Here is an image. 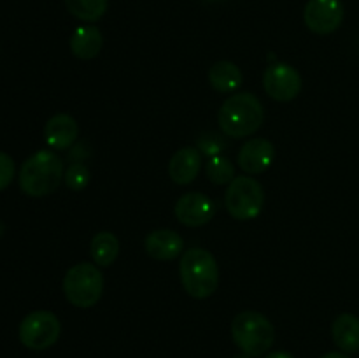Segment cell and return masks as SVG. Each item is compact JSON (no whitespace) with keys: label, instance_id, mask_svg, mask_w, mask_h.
<instances>
[{"label":"cell","instance_id":"18","mask_svg":"<svg viewBox=\"0 0 359 358\" xmlns=\"http://www.w3.org/2000/svg\"><path fill=\"white\" fill-rule=\"evenodd\" d=\"M91 258L98 267H109L119 255V241L112 232H98L93 235L90 246Z\"/></svg>","mask_w":359,"mask_h":358},{"label":"cell","instance_id":"20","mask_svg":"<svg viewBox=\"0 0 359 358\" xmlns=\"http://www.w3.org/2000/svg\"><path fill=\"white\" fill-rule=\"evenodd\" d=\"M205 174L207 178H209V181L214 183V185H230L235 179V165L231 164L230 158L223 157V154L212 157L207 160Z\"/></svg>","mask_w":359,"mask_h":358},{"label":"cell","instance_id":"12","mask_svg":"<svg viewBox=\"0 0 359 358\" xmlns=\"http://www.w3.org/2000/svg\"><path fill=\"white\" fill-rule=\"evenodd\" d=\"M79 137V125L70 114L60 112L48 119L44 126V140L51 150L65 151L76 144Z\"/></svg>","mask_w":359,"mask_h":358},{"label":"cell","instance_id":"26","mask_svg":"<svg viewBox=\"0 0 359 358\" xmlns=\"http://www.w3.org/2000/svg\"><path fill=\"white\" fill-rule=\"evenodd\" d=\"M321 358H351V357H349V354H346V353H339V351H332V353L323 354Z\"/></svg>","mask_w":359,"mask_h":358},{"label":"cell","instance_id":"2","mask_svg":"<svg viewBox=\"0 0 359 358\" xmlns=\"http://www.w3.org/2000/svg\"><path fill=\"white\" fill-rule=\"evenodd\" d=\"M63 175L65 167L62 158L55 151L41 150L23 161L18 183L25 195L46 197L62 185Z\"/></svg>","mask_w":359,"mask_h":358},{"label":"cell","instance_id":"11","mask_svg":"<svg viewBox=\"0 0 359 358\" xmlns=\"http://www.w3.org/2000/svg\"><path fill=\"white\" fill-rule=\"evenodd\" d=\"M276 160V146L269 139L255 137L241 147L237 154L238 167L249 175H258L269 171Z\"/></svg>","mask_w":359,"mask_h":358},{"label":"cell","instance_id":"25","mask_svg":"<svg viewBox=\"0 0 359 358\" xmlns=\"http://www.w3.org/2000/svg\"><path fill=\"white\" fill-rule=\"evenodd\" d=\"M265 358H294V357L291 353H287V351H272V353H266Z\"/></svg>","mask_w":359,"mask_h":358},{"label":"cell","instance_id":"24","mask_svg":"<svg viewBox=\"0 0 359 358\" xmlns=\"http://www.w3.org/2000/svg\"><path fill=\"white\" fill-rule=\"evenodd\" d=\"M90 157V147L84 142H76L69 150V161L70 164H84V160Z\"/></svg>","mask_w":359,"mask_h":358},{"label":"cell","instance_id":"9","mask_svg":"<svg viewBox=\"0 0 359 358\" xmlns=\"http://www.w3.org/2000/svg\"><path fill=\"white\" fill-rule=\"evenodd\" d=\"M346 11L340 0H309L304 9V21L311 32L330 35L342 25Z\"/></svg>","mask_w":359,"mask_h":358},{"label":"cell","instance_id":"22","mask_svg":"<svg viewBox=\"0 0 359 358\" xmlns=\"http://www.w3.org/2000/svg\"><path fill=\"white\" fill-rule=\"evenodd\" d=\"M91 179L90 168L84 164H72L69 165V168L65 171V175H63V181L74 192H81L88 186Z\"/></svg>","mask_w":359,"mask_h":358},{"label":"cell","instance_id":"5","mask_svg":"<svg viewBox=\"0 0 359 358\" xmlns=\"http://www.w3.org/2000/svg\"><path fill=\"white\" fill-rule=\"evenodd\" d=\"M62 286L63 295L74 307L90 309L104 293V276L98 265L81 262L67 270Z\"/></svg>","mask_w":359,"mask_h":358},{"label":"cell","instance_id":"6","mask_svg":"<svg viewBox=\"0 0 359 358\" xmlns=\"http://www.w3.org/2000/svg\"><path fill=\"white\" fill-rule=\"evenodd\" d=\"M228 214L237 221H249L259 216L265 206V192L251 175H237L224 193Z\"/></svg>","mask_w":359,"mask_h":358},{"label":"cell","instance_id":"17","mask_svg":"<svg viewBox=\"0 0 359 358\" xmlns=\"http://www.w3.org/2000/svg\"><path fill=\"white\" fill-rule=\"evenodd\" d=\"M209 83L219 93L233 95L242 84V72L233 62L221 60L210 67Z\"/></svg>","mask_w":359,"mask_h":358},{"label":"cell","instance_id":"23","mask_svg":"<svg viewBox=\"0 0 359 358\" xmlns=\"http://www.w3.org/2000/svg\"><path fill=\"white\" fill-rule=\"evenodd\" d=\"M14 174H16V165L14 160L7 153L0 151V192L6 190L13 183Z\"/></svg>","mask_w":359,"mask_h":358},{"label":"cell","instance_id":"16","mask_svg":"<svg viewBox=\"0 0 359 358\" xmlns=\"http://www.w3.org/2000/svg\"><path fill=\"white\" fill-rule=\"evenodd\" d=\"M332 337L333 343L340 351L346 354H353L359 351V318L351 314V312H344V314L337 316V319L332 325Z\"/></svg>","mask_w":359,"mask_h":358},{"label":"cell","instance_id":"3","mask_svg":"<svg viewBox=\"0 0 359 358\" xmlns=\"http://www.w3.org/2000/svg\"><path fill=\"white\" fill-rule=\"evenodd\" d=\"M181 283L193 298H209L219 286V267L212 253L203 248L186 249L179 263Z\"/></svg>","mask_w":359,"mask_h":358},{"label":"cell","instance_id":"27","mask_svg":"<svg viewBox=\"0 0 359 358\" xmlns=\"http://www.w3.org/2000/svg\"><path fill=\"white\" fill-rule=\"evenodd\" d=\"M207 4H221V2H226V0H203Z\"/></svg>","mask_w":359,"mask_h":358},{"label":"cell","instance_id":"7","mask_svg":"<svg viewBox=\"0 0 359 358\" xmlns=\"http://www.w3.org/2000/svg\"><path fill=\"white\" fill-rule=\"evenodd\" d=\"M62 333V325L55 312L34 311L25 316L18 329L21 344L28 350L42 351L51 347Z\"/></svg>","mask_w":359,"mask_h":358},{"label":"cell","instance_id":"28","mask_svg":"<svg viewBox=\"0 0 359 358\" xmlns=\"http://www.w3.org/2000/svg\"><path fill=\"white\" fill-rule=\"evenodd\" d=\"M233 358H251V357H249V354H245V353H241V354H235Z\"/></svg>","mask_w":359,"mask_h":358},{"label":"cell","instance_id":"1","mask_svg":"<svg viewBox=\"0 0 359 358\" xmlns=\"http://www.w3.org/2000/svg\"><path fill=\"white\" fill-rule=\"evenodd\" d=\"M265 121V109L256 95L242 91L233 93L223 102L217 112V123L226 137L244 139L262 128Z\"/></svg>","mask_w":359,"mask_h":358},{"label":"cell","instance_id":"15","mask_svg":"<svg viewBox=\"0 0 359 358\" xmlns=\"http://www.w3.org/2000/svg\"><path fill=\"white\" fill-rule=\"evenodd\" d=\"M104 37L102 32L93 25L77 27L70 35V51L79 60H93L100 53Z\"/></svg>","mask_w":359,"mask_h":358},{"label":"cell","instance_id":"10","mask_svg":"<svg viewBox=\"0 0 359 358\" xmlns=\"http://www.w3.org/2000/svg\"><path fill=\"white\" fill-rule=\"evenodd\" d=\"M174 213L179 223H182L184 227H203L216 214V204H214L212 199L203 195V193L189 192L184 193L175 202Z\"/></svg>","mask_w":359,"mask_h":358},{"label":"cell","instance_id":"19","mask_svg":"<svg viewBox=\"0 0 359 358\" xmlns=\"http://www.w3.org/2000/svg\"><path fill=\"white\" fill-rule=\"evenodd\" d=\"M67 11L74 18L86 23H95L107 13L109 0H63Z\"/></svg>","mask_w":359,"mask_h":358},{"label":"cell","instance_id":"13","mask_svg":"<svg viewBox=\"0 0 359 358\" xmlns=\"http://www.w3.org/2000/svg\"><path fill=\"white\" fill-rule=\"evenodd\" d=\"M144 248L153 260L170 262V260L181 256L182 249H184V241L175 230L160 228V230H153L146 235Z\"/></svg>","mask_w":359,"mask_h":358},{"label":"cell","instance_id":"21","mask_svg":"<svg viewBox=\"0 0 359 358\" xmlns=\"http://www.w3.org/2000/svg\"><path fill=\"white\" fill-rule=\"evenodd\" d=\"M226 146L228 144L226 140H224V137L214 132L202 133V135L198 137V140H196V150H198L202 154H205L207 158L223 154V151L226 150Z\"/></svg>","mask_w":359,"mask_h":358},{"label":"cell","instance_id":"14","mask_svg":"<svg viewBox=\"0 0 359 358\" xmlns=\"http://www.w3.org/2000/svg\"><path fill=\"white\" fill-rule=\"evenodd\" d=\"M202 168V153L196 147H181L168 161V175L175 185H189L196 179Z\"/></svg>","mask_w":359,"mask_h":358},{"label":"cell","instance_id":"8","mask_svg":"<svg viewBox=\"0 0 359 358\" xmlns=\"http://www.w3.org/2000/svg\"><path fill=\"white\" fill-rule=\"evenodd\" d=\"M263 88L270 98L277 102H291L300 95L302 76L293 65L276 62L263 74Z\"/></svg>","mask_w":359,"mask_h":358},{"label":"cell","instance_id":"4","mask_svg":"<svg viewBox=\"0 0 359 358\" xmlns=\"http://www.w3.org/2000/svg\"><path fill=\"white\" fill-rule=\"evenodd\" d=\"M231 339L242 353L251 358L263 357L276 343V329L262 312L244 311L233 318Z\"/></svg>","mask_w":359,"mask_h":358}]
</instances>
